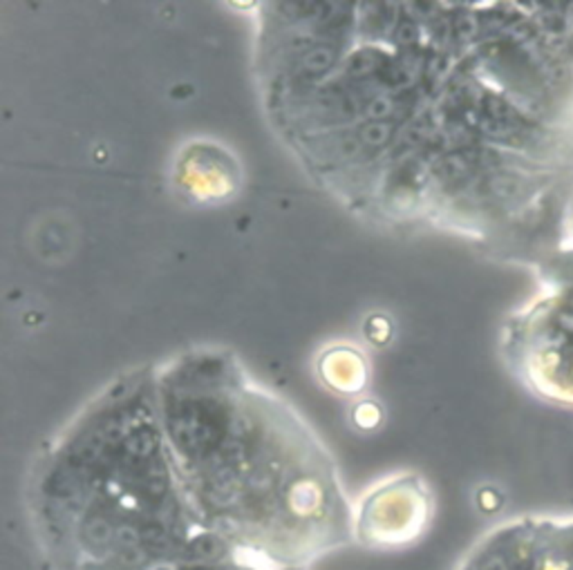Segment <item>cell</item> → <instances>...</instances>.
Here are the masks:
<instances>
[{
    "label": "cell",
    "mask_w": 573,
    "mask_h": 570,
    "mask_svg": "<svg viewBox=\"0 0 573 570\" xmlns=\"http://www.w3.org/2000/svg\"><path fill=\"white\" fill-rule=\"evenodd\" d=\"M253 74L275 137L360 219L528 271L573 231V3H269Z\"/></svg>",
    "instance_id": "obj_1"
},
{
    "label": "cell",
    "mask_w": 573,
    "mask_h": 570,
    "mask_svg": "<svg viewBox=\"0 0 573 570\" xmlns=\"http://www.w3.org/2000/svg\"><path fill=\"white\" fill-rule=\"evenodd\" d=\"M148 369L168 456L211 534L273 570H310L354 544L336 461L236 353L195 347Z\"/></svg>",
    "instance_id": "obj_2"
},
{
    "label": "cell",
    "mask_w": 573,
    "mask_h": 570,
    "mask_svg": "<svg viewBox=\"0 0 573 570\" xmlns=\"http://www.w3.org/2000/svg\"><path fill=\"white\" fill-rule=\"evenodd\" d=\"M25 505L49 570H217L244 562L190 508L148 364L116 376L40 449Z\"/></svg>",
    "instance_id": "obj_3"
},
{
    "label": "cell",
    "mask_w": 573,
    "mask_h": 570,
    "mask_svg": "<svg viewBox=\"0 0 573 570\" xmlns=\"http://www.w3.org/2000/svg\"><path fill=\"white\" fill-rule=\"evenodd\" d=\"M535 288L500 329V356L524 390L573 410V231L530 271Z\"/></svg>",
    "instance_id": "obj_4"
},
{
    "label": "cell",
    "mask_w": 573,
    "mask_h": 570,
    "mask_svg": "<svg viewBox=\"0 0 573 570\" xmlns=\"http://www.w3.org/2000/svg\"><path fill=\"white\" fill-rule=\"evenodd\" d=\"M432 519V494L419 475L406 472L374 483L354 501V544L399 550L417 544Z\"/></svg>",
    "instance_id": "obj_5"
},
{
    "label": "cell",
    "mask_w": 573,
    "mask_h": 570,
    "mask_svg": "<svg viewBox=\"0 0 573 570\" xmlns=\"http://www.w3.org/2000/svg\"><path fill=\"white\" fill-rule=\"evenodd\" d=\"M217 570H273V568L258 566V564H251V562H238V564H231V566L217 568Z\"/></svg>",
    "instance_id": "obj_6"
}]
</instances>
